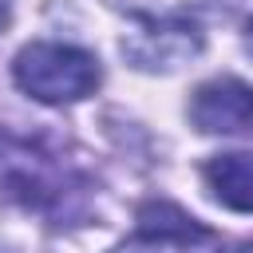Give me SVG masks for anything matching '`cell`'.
<instances>
[{"mask_svg": "<svg viewBox=\"0 0 253 253\" xmlns=\"http://www.w3.org/2000/svg\"><path fill=\"white\" fill-rule=\"evenodd\" d=\"M0 190L16 198L28 210L51 213V217H71L79 213L87 190L83 178L63 166V158L40 150L28 138L0 134Z\"/></svg>", "mask_w": 253, "mask_h": 253, "instance_id": "cell-1", "label": "cell"}, {"mask_svg": "<svg viewBox=\"0 0 253 253\" xmlns=\"http://www.w3.org/2000/svg\"><path fill=\"white\" fill-rule=\"evenodd\" d=\"M12 75L20 91L40 103H75L99 87V63L91 51L71 43H28L20 47Z\"/></svg>", "mask_w": 253, "mask_h": 253, "instance_id": "cell-2", "label": "cell"}, {"mask_svg": "<svg viewBox=\"0 0 253 253\" xmlns=\"http://www.w3.org/2000/svg\"><path fill=\"white\" fill-rule=\"evenodd\" d=\"M202 51L198 20L182 12H150L123 36V55L138 71H174Z\"/></svg>", "mask_w": 253, "mask_h": 253, "instance_id": "cell-3", "label": "cell"}, {"mask_svg": "<svg viewBox=\"0 0 253 253\" xmlns=\"http://www.w3.org/2000/svg\"><path fill=\"white\" fill-rule=\"evenodd\" d=\"M115 253H221V245L186 210L170 202H150L138 210L134 237L123 241Z\"/></svg>", "mask_w": 253, "mask_h": 253, "instance_id": "cell-4", "label": "cell"}, {"mask_svg": "<svg viewBox=\"0 0 253 253\" xmlns=\"http://www.w3.org/2000/svg\"><path fill=\"white\" fill-rule=\"evenodd\" d=\"M190 119L206 134H241L253 126V87L233 75L210 79L194 91Z\"/></svg>", "mask_w": 253, "mask_h": 253, "instance_id": "cell-5", "label": "cell"}, {"mask_svg": "<svg viewBox=\"0 0 253 253\" xmlns=\"http://www.w3.org/2000/svg\"><path fill=\"white\" fill-rule=\"evenodd\" d=\"M206 182L217 202L229 210H253V158L249 154H217L206 162Z\"/></svg>", "mask_w": 253, "mask_h": 253, "instance_id": "cell-6", "label": "cell"}, {"mask_svg": "<svg viewBox=\"0 0 253 253\" xmlns=\"http://www.w3.org/2000/svg\"><path fill=\"white\" fill-rule=\"evenodd\" d=\"M111 4H130V8H150V12L158 8V0H111ZM150 12H146V16H150Z\"/></svg>", "mask_w": 253, "mask_h": 253, "instance_id": "cell-7", "label": "cell"}, {"mask_svg": "<svg viewBox=\"0 0 253 253\" xmlns=\"http://www.w3.org/2000/svg\"><path fill=\"white\" fill-rule=\"evenodd\" d=\"M8 12H12V0H0V32H4V24H8Z\"/></svg>", "mask_w": 253, "mask_h": 253, "instance_id": "cell-8", "label": "cell"}, {"mask_svg": "<svg viewBox=\"0 0 253 253\" xmlns=\"http://www.w3.org/2000/svg\"><path fill=\"white\" fill-rule=\"evenodd\" d=\"M245 47H249V55H253V20L245 24Z\"/></svg>", "mask_w": 253, "mask_h": 253, "instance_id": "cell-9", "label": "cell"}, {"mask_svg": "<svg viewBox=\"0 0 253 253\" xmlns=\"http://www.w3.org/2000/svg\"><path fill=\"white\" fill-rule=\"evenodd\" d=\"M237 253H253V241H245V245H241V249H237Z\"/></svg>", "mask_w": 253, "mask_h": 253, "instance_id": "cell-10", "label": "cell"}]
</instances>
